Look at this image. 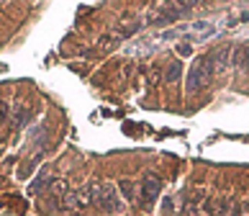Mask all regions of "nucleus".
I'll return each instance as SVG.
<instances>
[{"instance_id": "nucleus-2", "label": "nucleus", "mask_w": 249, "mask_h": 216, "mask_svg": "<svg viewBox=\"0 0 249 216\" xmlns=\"http://www.w3.org/2000/svg\"><path fill=\"white\" fill-rule=\"evenodd\" d=\"M157 193H160V183H157V180H146L144 188H142V196H144L146 201H152Z\"/></svg>"}, {"instance_id": "nucleus-1", "label": "nucleus", "mask_w": 249, "mask_h": 216, "mask_svg": "<svg viewBox=\"0 0 249 216\" xmlns=\"http://www.w3.org/2000/svg\"><path fill=\"white\" fill-rule=\"evenodd\" d=\"M216 72L213 67V57L211 54H206V57H200L196 64H193V70L188 75V93H198L208 85V78Z\"/></svg>"}, {"instance_id": "nucleus-3", "label": "nucleus", "mask_w": 249, "mask_h": 216, "mask_svg": "<svg viewBox=\"0 0 249 216\" xmlns=\"http://www.w3.org/2000/svg\"><path fill=\"white\" fill-rule=\"evenodd\" d=\"M178 75H180V64L175 62L172 67H170V75H167V80H170V82H172V80H178Z\"/></svg>"}]
</instances>
